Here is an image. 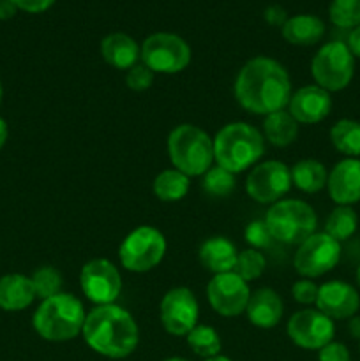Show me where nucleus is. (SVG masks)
Returning <instances> with one entry per match:
<instances>
[{"label": "nucleus", "instance_id": "obj_1", "mask_svg": "<svg viewBox=\"0 0 360 361\" xmlns=\"http://www.w3.org/2000/svg\"><path fill=\"white\" fill-rule=\"evenodd\" d=\"M235 99L254 115L281 111L292 99L289 74L277 60L254 56L240 69L235 80Z\"/></svg>", "mask_w": 360, "mask_h": 361}, {"label": "nucleus", "instance_id": "obj_2", "mask_svg": "<svg viewBox=\"0 0 360 361\" xmlns=\"http://www.w3.org/2000/svg\"><path fill=\"white\" fill-rule=\"evenodd\" d=\"M81 334L92 351L113 360L133 355L140 342V330L133 316L115 303L92 309L85 317Z\"/></svg>", "mask_w": 360, "mask_h": 361}, {"label": "nucleus", "instance_id": "obj_3", "mask_svg": "<svg viewBox=\"0 0 360 361\" xmlns=\"http://www.w3.org/2000/svg\"><path fill=\"white\" fill-rule=\"evenodd\" d=\"M263 154V134L246 122L228 123L214 137V161L233 175L256 164Z\"/></svg>", "mask_w": 360, "mask_h": 361}, {"label": "nucleus", "instance_id": "obj_4", "mask_svg": "<svg viewBox=\"0 0 360 361\" xmlns=\"http://www.w3.org/2000/svg\"><path fill=\"white\" fill-rule=\"evenodd\" d=\"M85 307L71 293H60L42 300L34 312L32 324L39 337L49 342L73 341L83 331Z\"/></svg>", "mask_w": 360, "mask_h": 361}, {"label": "nucleus", "instance_id": "obj_5", "mask_svg": "<svg viewBox=\"0 0 360 361\" xmlns=\"http://www.w3.org/2000/svg\"><path fill=\"white\" fill-rule=\"evenodd\" d=\"M169 161L187 176H203L214 162V140L193 123L176 126L168 136Z\"/></svg>", "mask_w": 360, "mask_h": 361}, {"label": "nucleus", "instance_id": "obj_6", "mask_svg": "<svg viewBox=\"0 0 360 361\" xmlns=\"http://www.w3.org/2000/svg\"><path fill=\"white\" fill-rule=\"evenodd\" d=\"M272 238L288 245H300L316 233L318 217L313 207L300 200H281L265 215Z\"/></svg>", "mask_w": 360, "mask_h": 361}, {"label": "nucleus", "instance_id": "obj_7", "mask_svg": "<svg viewBox=\"0 0 360 361\" xmlns=\"http://www.w3.org/2000/svg\"><path fill=\"white\" fill-rule=\"evenodd\" d=\"M311 73H313L318 87H321L323 90H344L353 80L355 56L344 42H327L314 55L313 62H311Z\"/></svg>", "mask_w": 360, "mask_h": 361}, {"label": "nucleus", "instance_id": "obj_8", "mask_svg": "<svg viewBox=\"0 0 360 361\" xmlns=\"http://www.w3.org/2000/svg\"><path fill=\"white\" fill-rule=\"evenodd\" d=\"M166 238L152 226H140L124 238L119 249L120 263L126 270L145 274L157 267L166 254Z\"/></svg>", "mask_w": 360, "mask_h": 361}, {"label": "nucleus", "instance_id": "obj_9", "mask_svg": "<svg viewBox=\"0 0 360 361\" xmlns=\"http://www.w3.org/2000/svg\"><path fill=\"white\" fill-rule=\"evenodd\" d=\"M141 60L152 73L175 74L191 62V48L182 37L168 32L148 35L141 44Z\"/></svg>", "mask_w": 360, "mask_h": 361}, {"label": "nucleus", "instance_id": "obj_10", "mask_svg": "<svg viewBox=\"0 0 360 361\" xmlns=\"http://www.w3.org/2000/svg\"><path fill=\"white\" fill-rule=\"evenodd\" d=\"M341 259V243L327 233H314L304 243L293 257L296 274L306 279H316L334 270Z\"/></svg>", "mask_w": 360, "mask_h": 361}, {"label": "nucleus", "instance_id": "obj_11", "mask_svg": "<svg viewBox=\"0 0 360 361\" xmlns=\"http://www.w3.org/2000/svg\"><path fill=\"white\" fill-rule=\"evenodd\" d=\"M292 169L281 161H265L254 166L246 180V192L258 203H277L292 189Z\"/></svg>", "mask_w": 360, "mask_h": 361}, {"label": "nucleus", "instance_id": "obj_12", "mask_svg": "<svg viewBox=\"0 0 360 361\" xmlns=\"http://www.w3.org/2000/svg\"><path fill=\"white\" fill-rule=\"evenodd\" d=\"M80 288L95 305H112L122 291V277L108 259H92L81 268Z\"/></svg>", "mask_w": 360, "mask_h": 361}, {"label": "nucleus", "instance_id": "obj_13", "mask_svg": "<svg viewBox=\"0 0 360 361\" xmlns=\"http://www.w3.org/2000/svg\"><path fill=\"white\" fill-rule=\"evenodd\" d=\"M288 337L295 345L311 351H320L334 341V321L318 309H304L293 314L288 321Z\"/></svg>", "mask_w": 360, "mask_h": 361}, {"label": "nucleus", "instance_id": "obj_14", "mask_svg": "<svg viewBox=\"0 0 360 361\" xmlns=\"http://www.w3.org/2000/svg\"><path fill=\"white\" fill-rule=\"evenodd\" d=\"M159 316H161L162 328L169 335L184 337L198 324L200 309H198L196 296L187 288L169 289L161 300Z\"/></svg>", "mask_w": 360, "mask_h": 361}, {"label": "nucleus", "instance_id": "obj_15", "mask_svg": "<svg viewBox=\"0 0 360 361\" xmlns=\"http://www.w3.org/2000/svg\"><path fill=\"white\" fill-rule=\"evenodd\" d=\"M207 296L210 307L219 316L235 317L246 312L251 291L244 279H240L235 271H228L212 277L207 286Z\"/></svg>", "mask_w": 360, "mask_h": 361}, {"label": "nucleus", "instance_id": "obj_16", "mask_svg": "<svg viewBox=\"0 0 360 361\" xmlns=\"http://www.w3.org/2000/svg\"><path fill=\"white\" fill-rule=\"evenodd\" d=\"M314 305L332 321L349 319L359 310L360 295L348 282L330 281L318 288V298Z\"/></svg>", "mask_w": 360, "mask_h": 361}, {"label": "nucleus", "instance_id": "obj_17", "mask_svg": "<svg viewBox=\"0 0 360 361\" xmlns=\"http://www.w3.org/2000/svg\"><path fill=\"white\" fill-rule=\"evenodd\" d=\"M288 111L299 123H318L330 115L332 97L330 92L323 90L318 85H307L299 88L288 102Z\"/></svg>", "mask_w": 360, "mask_h": 361}, {"label": "nucleus", "instance_id": "obj_18", "mask_svg": "<svg viewBox=\"0 0 360 361\" xmlns=\"http://www.w3.org/2000/svg\"><path fill=\"white\" fill-rule=\"evenodd\" d=\"M328 194L334 203L341 207H349L360 201V161L359 159H344L337 162L328 173L327 180Z\"/></svg>", "mask_w": 360, "mask_h": 361}, {"label": "nucleus", "instance_id": "obj_19", "mask_svg": "<svg viewBox=\"0 0 360 361\" xmlns=\"http://www.w3.org/2000/svg\"><path fill=\"white\" fill-rule=\"evenodd\" d=\"M246 314L251 324L268 330V328L277 326L279 321L282 319L284 307H282L281 296L274 289L261 288L251 293L249 303L246 307Z\"/></svg>", "mask_w": 360, "mask_h": 361}, {"label": "nucleus", "instance_id": "obj_20", "mask_svg": "<svg viewBox=\"0 0 360 361\" xmlns=\"http://www.w3.org/2000/svg\"><path fill=\"white\" fill-rule=\"evenodd\" d=\"M198 256H200V263L205 270L219 275L233 271L239 254H236L233 242H229L224 236H214L201 243Z\"/></svg>", "mask_w": 360, "mask_h": 361}, {"label": "nucleus", "instance_id": "obj_21", "mask_svg": "<svg viewBox=\"0 0 360 361\" xmlns=\"http://www.w3.org/2000/svg\"><path fill=\"white\" fill-rule=\"evenodd\" d=\"M35 300L32 279L21 274H9L0 279V309L6 312H20Z\"/></svg>", "mask_w": 360, "mask_h": 361}, {"label": "nucleus", "instance_id": "obj_22", "mask_svg": "<svg viewBox=\"0 0 360 361\" xmlns=\"http://www.w3.org/2000/svg\"><path fill=\"white\" fill-rule=\"evenodd\" d=\"M101 53L106 63L120 71H129L136 66L138 59H141V49L138 48L136 41L122 32L106 35L101 42Z\"/></svg>", "mask_w": 360, "mask_h": 361}, {"label": "nucleus", "instance_id": "obj_23", "mask_svg": "<svg viewBox=\"0 0 360 361\" xmlns=\"http://www.w3.org/2000/svg\"><path fill=\"white\" fill-rule=\"evenodd\" d=\"M325 23L314 14H296L282 25V37L289 44L313 46L323 37Z\"/></svg>", "mask_w": 360, "mask_h": 361}, {"label": "nucleus", "instance_id": "obj_24", "mask_svg": "<svg viewBox=\"0 0 360 361\" xmlns=\"http://www.w3.org/2000/svg\"><path fill=\"white\" fill-rule=\"evenodd\" d=\"M265 137L270 141L274 147L284 148L292 145L299 136V122L289 115V111H275L265 116L263 120Z\"/></svg>", "mask_w": 360, "mask_h": 361}, {"label": "nucleus", "instance_id": "obj_25", "mask_svg": "<svg viewBox=\"0 0 360 361\" xmlns=\"http://www.w3.org/2000/svg\"><path fill=\"white\" fill-rule=\"evenodd\" d=\"M328 173L321 162L314 159H304L292 168V183L302 192L316 194L327 185Z\"/></svg>", "mask_w": 360, "mask_h": 361}, {"label": "nucleus", "instance_id": "obj_26", "mask_svg": "<svg viewBox=\"0 0 360 361\" xmlns=\"http://www.w3.org/2000/svg\"><path fill=\"white\" fill-rule=\"evenodd\" d=\"M189 176L179 169H164L154 180V194L164 203L180 201L189 192Z\"/></svg>", "mask_w": 360, "mask_h": 361}, {"label": "nucleus", "instance_id": "obj_27", "mask_svg": "<svg viewBox=\"0 0 360 361\" xmlns=\"http://www.w3.org/2000/svg\"><path fill=\"white\" fill-rule=\"evenodd\" d=\"M330 141L335 150L356 159L360 155V122L349 118L335 122L330 129Z\"/></svg>", "mask_w": 360, "mask_h": 361}, {"label": "nucleus", "instance_id": "obj_28", "mask_svg": "<svg viewBox=\"0 0 360 361\" xmlns=\"http://www.w3.org/2000/svg\"><path fill=\"white\" fill-rule=\"evenodd\" d=\"M356 228H359L356 212L352 207H341V204L330 212L327 222H325V233L334 240H337L339 243L352 238L355 235Z\"/></svg>", "mask_w": 360, "mask_h": 361}, {"label": "nucleus", "instance_id": "obj_29", "mask_svg": "<svg viewBox=\"0 0 360 361\" xmlns=\"http://www.w3.org/2000/svg\"><path fill=\"white\" fill-rule=\"evenodd\" d=\"M186 337L191 351L196 353L201 358H212L221 353V338L212 326L196 324Z\"/></svg>", "mask_w": 360, "mask_h": 361}, {"label": "nucleus", "instance_id": "obj_30", "mask_svg": "<svg viewBox=\"0 0 360 361\" xmlns=\"http://www.w3.org/2000/svg\"><path fill=\"white\" fill-rule=\"evenodd\" d=\"M201 189L214 197H226L235 189V175L221 166H212L201 180Z\"/></svg>", "mask_w": 360, "mask_h": 361}, {"label": "nucleus", "instance_id": "obj_31", "mask_svg": "<svg viewBox=\"0 0 360 361\" xmlns=\"http://www.w3.org/2000/svg\"><path fill=\"white\" fill-rule=\"evenodd\" d=\"M32 286H34L35 298L48 300L52 296L62 293V275L53 267H41L32 275Z\"/></svg>", "mask_w": 360, "mask_h": 361}, {"label": "nucleus", "instance_id": "obj_32", "mask_svg": "<svg viewBox=\"0 0 360 361\" xmlns=\"http://www.w3.org/2000/svg\"><path fill=\"white\" fill-rule=\"evenodd\" d=\"M265 267H267V259H265L263 254L256 249H247L239 252L233 271H235L240 279L249 282L260 279L261 274L265 271Z\"/></svg>", "mask_w": 360, "mask_h": 361}, {"label": "nucleus", "instance_id": "obj_33", "mask_svg": "<svg viewBox=\"0 0 360 361\" xmlns=\"http://www.w3.org/2000/svg\"><path fill=\"white\" fill-rule=\"evenodd\" d=\"M332 23L341 28H355L360 25V0H332L330 9Z\"/></svg>", "mask_w": 360, "mask_h": 361}, {"label": "nucleus", "instance_id": "obj_34", "mask_svg": "<svg viewBox=\"0 0 360 361\" xmlns=\"http://www.w3.org/2000/svg\"><path fill=\"white\" fill-rule=\"evenodd\" d=\"M244 238L249 243L253 249H265V247L270 245L272 238L270 231H268L265 221H253L247 224L246 231H244Z\"/></svg>", "mask_w": 360, "mask_h": 361}, {"label": "nucleus", "instance_id": "obj_35", "mask_svg": "<svg viewBox=\"0 0 360 361\" xmlns=\"http://www.w3.org/2000/svg\"><path fill=\"white\" fill-rule=\"evenodd\" d=\"M126 83L131 90L143 92L150 88L152 83H154V73L145 63H136V66L127 71Z\"/></svg>", "mask_w": 360, "mask_h": 361}, {"label": "nucleus", "instance_id": "obj_36", "mask_svg": "<svg viewBox=\"0 0 360 361\" xmlns=\"http://www.w3.org/2000/svg\"><path fill=\"white\" fill-rule=\"evenodd\" d=\"M318 288L320 286L314 284L313 281H296L295 284L292 286V295L295 298V302L302 303V305H311V303H316L318 298Z\"/></svg>", "mask_w": 360, "mask_h": 361}, {"label": "nucleus", "instance_id": "obj_37", "mask_svg": "<svg viewBox=\"0 0 360 361\" xmlns=\"http://www.w3.org/2000/svg\"><path fill=\"white\" fill-rule=\"evenodd\" d=\"M320 361H352L348 348L341 342H334L327 344L325 348L320 349V355H318Z\"/></svg>", "mask_w": 360, "mask_h": 361}, {"label": "nucleus", "instance_id": "obj_38", "mask_svg": "<svg viewBox=\"0 0 360 361\" xmlns=\"http://www.w3.org/2000/svg\"><path fill=\"white\" fill-rule=\"evenodd\" d=\"M18 9H23L27 13H42L48 7L53 6L55 0H11Z\"/></svg>", "mask_w": 360, "mask_h": 361}, {"label": "nucleus", "instance_id": "obj_39", "mask_svg": "<svg viewBox=\"0 0 360 361\" xmlns=\"http://www.w3.org/2000/svg\"><path fill=\"white\" fill-rule=\"evenodd\" d=\"M265 18L270 25H284L286 23V13L282 7L279 6H270L267 11H265Z\"/></svg>", "mask_w": 360, "mask_h": 361}, {"label": "nucleus", "instance_id": "obj_40", "mask_svg": "<svg viewBox=\"0 0 360 361\" xmlns=\"http://www.w3.org/2000/svg\"><path fill=\"white\" fill-rule=\"evenodd\" d=\"M348 48H349V51L353 53V56H359L360 59V25L349 32Z\"/></svg>", "mask_w": 360, "mask_h": 361}, {"label": "nucleus", "instance_id": "obj_41", "mask_svg": "<svg viewBox=\"0 0 360 361\" xmlns=\"http://www.w3.org/2000/svg\"><path fill=\"white\" fill-rule=\"evenodd\" d=\"M18 7L11 0H0V20H9L16 14Z\"/></svg>", "mask_w": 360, "mask_h": 361}, {"label": "nucleus", "instance_id": "obj_42", "mask_svg": "<svg viewBox=\"0 0 360 361\" xmlns=\"http://www.w3.org/2000/svg\"><path fill=\"white\" fill-rule=\"evenodd\" d=\"M348 331H349V335H352L353 338H359V341H360V317L359 316L349 317Z\"/></svg>", "mask_w": 360, "mask_h": 361}, {"label": "nucleus", "instance_id": "obj_43", "mask_svg": "<svg viewBox=\"0 0 360 361\" xmlns=\"http://www.w3.org/2000/svg\"><path fill=\"white\" fill-rule=\"evenodd\" d=\"M7 136H9V129H7L6 120H4L2 116H0V150H2L4 145H6Z\"/></svg>", "mask_w": 360, "mask_h": 361}, {"label": "nucleus", "instance_id": "obj_44", "mask_svg": "<svg viewBox=\"0 0 360 361\" xmlns=\"http://www.w3.org/2000/svg\"><path fill=\"white\" fill-rule=\"evenodd\" d=\"M205 361H232L229 358H226V356H221V355H217V356H212V358H207Z\"/></svg>", "mask_w": 360, "mask_h": 361}, {"label": "nucleus", "instance_id": "obj_45", "mask_svg": "<svg viewBox=\"0 0 360 361\" xmlns=\"http://www.w3.org/2000/svg\"><path fill=\"white\" fill-rule=\"evenodd\" d=\"M356 284H359V288H360V264H359V268H356Z\"/></svg>", "mask_w": 360, "mask_h": 361}, {"label": "nucleus", "instance_id": "obj_46", "mask_svg": "<svg viewBox=\"0 0 360 361\" xmlns=\"http://www.w3.org/2000/svg\"><path fill=\"white\" fill-rule=\"evenodd\" d=\"M164 361H189V360H186V358H169V360H164Z\"/></svg>", "mask_w": 360, "mask_h": 361}, {"label": "nucleus", "instance_id": "obj_47", "mask_svg": "<svg viewBox=\"0 0 360 361\" xmlns=\"http://www.w3.org/2000/svg\"><path fill=\"white\" fill-rule=\"evenodd\" d=\"M2 95H4V88H2V83H0V102H2Z\"/></svg>", "mask_w": 360, "mask_h": 361}]
</instances>
